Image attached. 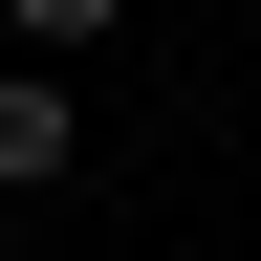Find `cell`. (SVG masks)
<instances>
[{"label": "cell", "mask_w": 261, "mask_h": 261, "mask_svg": "<svg viewBox=\"0 0 261 261\" xmlns=\"http://www.w3.org/2000/svg\"><path fill=\"white\" fill-rule=\"evenodd\" d=\"M65 174V87H22V65H0V196H44Z\"/></svg>", "instance_id": "6da1fadb"}, {"label": "cell", "mask_w": 261, "mask_h": 261, "mask_svg": "<svg viewBox=\"0 0 261 261\" xmlns=\"http://www.w3.org/2000/svg\"><path fill=\"white\" fill-rule=\"evenodd\" d=\"M0 22H44V44H87V22H109V0H0Z\"/></svg>", "instance_id": "7a4b0ae2"}]
</instances>
